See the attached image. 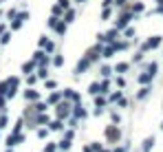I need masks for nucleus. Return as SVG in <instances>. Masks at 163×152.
<instances>
[]
</instances>
